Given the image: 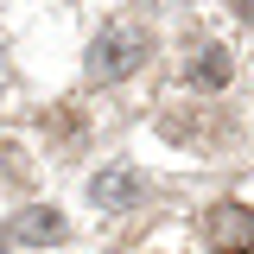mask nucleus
I'll use <instances>...</instances> for the list:
<instances>
[{
    "label": "nucleus",
    "instance_id": "1",
    "mask_svg": "<svg viewBox=\"0 0 254 254\" xmlns=\"http://www.w3.org/2000/svg\"><path fill=\"white\" fill-rule=\"evenodd\" d=\"M146 51H153V38L133 26V19H115V26L95 38V51H89V76L95 83H121V76H133L146 64Z\"/></svg>",
    "mask_w": 254,
    "mask_h": 254
},
{
    "label": "nucleus",
    "instance_id": "2",
    "mask_svg": "<svg viewBox=\"0 0 254 254\" xmlns=\"http://www.w3.org/2000/svg\"><path fill=\"white\" fill-rule=\"evenodd\" d=\"M203 242L216 254H254V210L248 203H216L203 216Z\"/></svg>",
    "mask_w": 254,
    "mask_h": 254
},
{
    "label": "nucleus",
    "instance_id": "3",
    "mask_svg": "<svg viewBox=\"0 0 254 254\" xmlns=\"http://www.w3.org/2000/svg\"><path fill=\"white\" fill-rule=\"evenodd\" d=\"M140 190H146V185H140L133 165H108V172L95 178V203H115V210H121V203H133Z\"/></svg>",
    "mask_w": 254,
    "mask_h": 254
},
{
    "label": "nucleus",
    "instance_id": "4",
    "mask_svg": "<svg viewBox=\"0 0 254 254\" xmlns=\"http://www.w3.org/2000/svg\"><path fill=\"white\" fill-rule=\"evenodd\" d=\"M190 83H197V89H222V83H229L222 45H203V58H190Z\"/></svg>",
    "mask_w": 254,
    "mask_h": 254
},
{
    "label": "nucleus",
    "instance_id": "5",
    "mask_svg": "<svg viewBox=\"0 0 254 254\" xmlns=\"http://www.w3.org/2000/svg\"><path fill=\"white\" fill-rule=\"evenodd\" d=\"M58 229H64V222H58V216H45V210L26 222V235H58Z\"/></svg>",
    "mask_w": 254,
    "mask_h": 254
}]
</instances>
